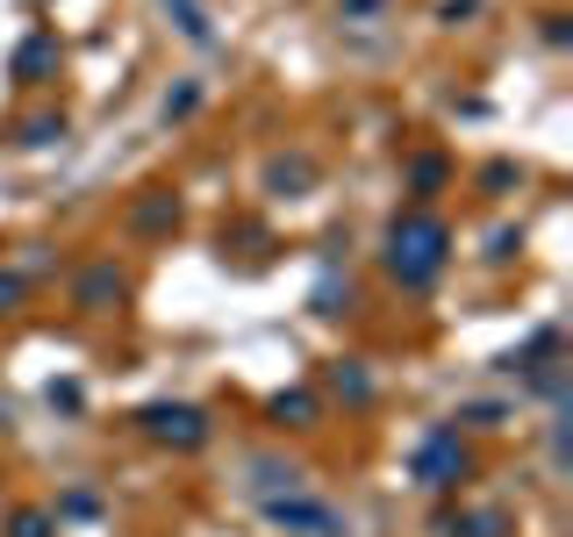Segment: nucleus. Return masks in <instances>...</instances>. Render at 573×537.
<instances>
[{"mask_svg": "<svg viewBox=\"0 0 573 537\" xmlns=\"http://www.w3.org/2000/svg\"><path fill=\"white\" fill-rule=\"evenodd\" d=\"M387 273H395L401 287H431V279L445 273V223H431V215L395 223V237H387Z\"/></svg>", "mask_w": 573, "mask_h": 537, "instance_id": "obj_1", "label": "nucleus"}, {"mask_svg": "<svg viewBox=\"0 0 573 537\" xmlns=\"http://www.w3.org/2000/svg\"><path fill=\"white\" fill-rule=\"evenodd\" d=\"M151 430L179 437V445H201V416H194V409H151Z\"/></svg>", "mask_w": 573, "mask_h": 537, "instance_id": "obj_2", "label": "nucleus"}, {"mask_svg": "<svg viewBox=\"0 0 573 537\" xmlns=\"http://www.w3.org/2000/svg\"><path fill=\"white\" fill-rule=\"evenodd\" d=\"M445 473H452V437H431V445H423V480L445 487Z\"/></svg>", "mask_w": 573, "mask_h": 537, "instance_id": "obj_3", "label": "nucleus"}, {"mask_svg": "<svg viewBox=\"0 0 573 537\" xmlns=\"http://www.w3.org/2000/svg\"><path fill=\"white\" fill-rule=\"evenodd\" d=\"M22 537H43V516H22Z\"/></svg>", "mask_w": 573, "mask_h": 537, "instance_id": "obj_4", "label": "nucleus"}]
</instances>
